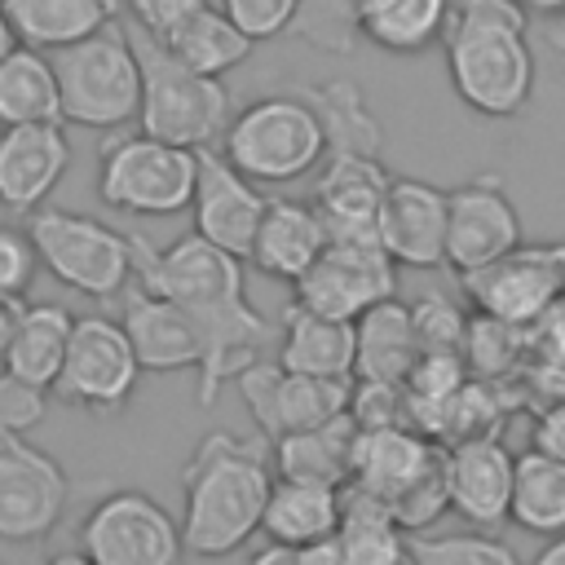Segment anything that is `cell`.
<instances>
[{"instance_id": "cell-1", "label": "cell", "mask_w": 565, "mask_h": 565, "mask_svg": "<svg viewBox=\"0 0 565 565\" xmlns=\"http://www.w3.org/2000/svg\"><path fill=\"white\" fill-rule=\"evenodd\" d=\"M128 252H132V278L146 291L185 309L190 322L199 327L203 340V362L194 371L199 406H216L221 388L274 349L278 322H269L247 300L243 260L212 247L194 230L168 247H154L146 234H128Z\"/></svg>"}, {"instance_id": "cell-2", "label": "cell", "mask_w": 565, "mask_h": 565, "mask_svg": "<svg viewBox=\"0 0 565 565\" xmlns=\"http://www.w3.org/2000/svg\"><path fill=\"white\" fill-rule=\"evenodd\" d=\"M269 441L207 433L181 468V543L199 561H221L260 534V512L269 499Z\"/></svg>"}, {"instance_id": "cell-3", "label": "cell", "mask_w": 565, "mask_h": 565, "mask_svg": "<svg viewBox=\"0 0 565 565\" xmlns=\"http://www.w3.org/2000/svg\"><path fill=\"white\" fill-rule=\"evenodd\" d=\"M525 31L530 13L521 0H450L441 49L450 88L468 110L486 119H512L530 106L534 49Z\"/></svg>"}, {"instance_id": "cell-4", "label": "cell", "mask_w": 565, "mask_h": 565, "mask_svg": "<svg viewBox=\"0 0 565 565\" xmlns=\"http://www.w3.org/2000/svg\"><path fill=\"white\" fill-rule=\"evenodd\" d=\"M216 150L252 185H291L327 154V132L300 93H269L230 115Z\"/></svg>"}, {"instance_id": "cell-5", "label": "cell", "mask_w": 565, "mask_h": 565, "mask_svg": "<svg viewBox=\"0 0 565 565\" xmlns=\"http://www.w3.org/2000/svg\"><path fill=\"white\" fill-rule=\"evenodd\" d=\"M137 66H141V106H137V124L146 137L168 141V146H185V150H203L216 146L225 124H230V93L221 79L212 75H194L185 71L150 31L124 22Z\"/></svg>"}, {"instance_id": "cell-6", "label": "cell", "mask_w": 565, "mask_h": 565, "mask_svg": "<svg viewBox=\"0 0 565 565\" xmlns=\"http://www.w3.org/2000/svg\"><path fill=\"white\" fill-rule=\"evenodd\" d=\"M49 57H53V75H57L62 124L93 128V132H119L124 124H137L141 66H137L124 22L88 35V40H75Z\"/></svg>"}, {"instance_id": "cell-7", "label": "cell", "mask_w": 565, "mask_h": 565, "mask_svg": "<svg viewBox=\"0 0 565 565\" xmlns=\"http://www.w3.org/2000/svg\"><path fill=\"white\" fill-rule=\"evenodd\" d=\"M26 238L35 247L40 269H49L62 287H71L79 296L115 300L132 278L128 234L97 216L44 203V207L26 212Z\"/></svg>"}, {"instance_id": "cell-8", "label": "cell", "mask_w": 565, "mask_h": 565, "mask_svg": "<svg viewBox=\"0 0 565 565\" xmlns=\"http://www.w3.org/2000/svg\"><path fill=\"white\" fill-rule=\"evenodd\" d=\"M194 194V150L154 141L146 132L110 137L97 159V199L110 212L177 216Z\"/></svg>"}, {"instance_id": "cell-9", "label": "cell", "mask_w": 565, "mask_h": 565, "mask_svg": "<svg viewBox=\"0 0 565 565\" xmlns=\"http://www.w3.org/2000/svg\"><path fill=\"white\" fill-rule=\"evenodd\" d=\"M79 552L93 565H181L177 516L146 490H110L79 521Z\"/></svg>"}, {"instance_id": "cell-10", "label": "cell", "mask_w": 565, "mask_h": 565, "mask_svg": "<svg viewBox=\"0 0 565 565\" xmlns=\"http://www.w3.org/2000/svg\"><path fill=\"white\" fill-rule=\"evenodd\" d=\"M459 282L481 318L530 331L565 296V243H521L508 256L459 274Z\"/></svg>"}, {"instance_id": "cell-11", "label": "cell", "mask_w": 565, "mask_h": 565, "mask_svg": "<svg viewBox=\"0 0 565 565\" xmlns=\"http://www.w3.org/2000/svg\"><path fill=\"white\" fill-rule=\"evenodd\" d=\"M137 375H141V362H137L119 318L93 313V318H75L53 393H57V402H66L75 411L115 415L137 393Z\"/></svg>"}, {"instance_id": "cell-12", "label": "cell", "mask_w": 565, "mask_h": 565, "mask_svg": "<svg viewBox=\"0 0 565 565\" xmlns=\"http://www.w3.org/2000/svg\"><path fill=\"white\" fill-rule=\"evenodd\" d=\"M71 503V477L62 463L26 437L0 433V539L40 543L57 530Z\"/></svg>"}, {"instance_id": "cell-13", "label": "cell", "mask_w": 565, "mask_h": 565, "mask_svg": "<svg viewBox=\"0 0 565 565\" xmlns=\"http://www.w3.org/2000/svg\"><path fill=\"white\" fill-rule=\"evenodd\" d=\"M296 305L309 313L358 322L371 305L388 300L397 291V265L380 243H327L322 256L291 282Z\"/></svg>"}, {"instance_id": "cell-14", "label": "cell", "mask_w": 565, "mask_h": 565, "mask_svg": "<svg viewBox=\"0 0 565 565\" xmlns=\"http://www.w3.org/2000/svg\"><path fill=\"white\" fill-rule=\"evenodd\" d=\"M243 406L256 424V433L265 441H278L287 433L327 424L331 415H340L349 406V384L353 380H313V375H296L287 366H278L274 358L252 362L238 380Z\"/></svg>"}, {"instance_id": "cell-15", "label": "cell", "mask_w": 565, "mask_h": 565, "mask_svg": "<svg viewBox=\"0 0 565 565\" xmlns=\"http://www.w3.org/2000/svg\"><path fill=\"white\" fill-rule=\"evenodd\" d=\"M265 190L252 185L247 177H238L225 154L216 146L194 150V194H190V216H194V234L207 238L212 247L238 256L247 265L256 225L265 216Z\"/></svg>"}, {"instance_id": "cell-16", "label": "cell", "mask_w": 565, "mask_h": 565, "mask_svg": "<svg viewBox=\"0 0 565 565\" xmlns=\"http://www.w3.org/2000/svg\"><path fill=\"white\" fill-rule=\"evenodd\" d=\"M521 247V212L494 177H472L446 190V265L472 274Z\"/></svg>"}, {"instance_id": "cell-17", "label": "cell", "mask_w": 565, "mask_h": 565, "mask_svg": "<svg viewBox=\"0 0 565 565\" xmlns=\"http://www.w3.org/2000/svg\"><path fill=\"white\" fill-rule=\"evenodd\" d=\"M375 238L393 265L406 269H437L446 265V190L419 177H388Z\"/></svg>"}, {"instance_id": "cell-18", "label": "cell", "mask_w": 565, "mask_h": 565, "mask_svg": "<svg viewBox=\"0 0 565 565\" xmlns=\"http://www.w3.org/2000/svg\"><path fill=\"white\" fill-rule=\"evenodd\" d=\"M512 463H516V455L499 441V433H477V437L450 441L446 446L450 512L481 530L503 525L508 499H512Z\"/></svg>"}, {"instance_id": "cell-19", "label": "cell", "mask_w": 565, "mask_h": 565, "mask_svg": "<svg viewBox=\"0 0 565 565\" xmlns=\"http://www.w3.org/2000/svg\"><path fill=\"white\" fill-rule=\"evenodd\" d=\"M322 172L313 185V207L322 216L327 243H380L375 216L388 185L380 154H322Z\"/></svg>"}, {"instance_id": "cell-20", "label": "cell", "mask_w": 565, "mask_h": 565, "mask_svg": "<svg viewBox=\"0 0 565 565\" xmlns=\"http://www.w3.org/2000/svg\"><path fill=\"white\" fill-rule=\"evenodd\" d=\"M119 296H124L119 327H124V335H128L141 371H159V375L199 371L203 340H199V327L190 322L185 309H177L172 300L146 291L137 278H128V287Z\"/></svg>"}, {"instance_id": "cell-21", "label": "cell", "mask_w": 565, "mask_h": 565, "mask_svg": "<svg viewBox=\"0 0 565 565\" xmlns=\"http://www.w3.org/2000/svg\"><path fill=\"white\" fill-rule=\"evenodd\" d=\"M71 168V141L62 124L0 128V207L35 212L62 185Z\"/></svg>"}, {"instance_id": "cell-22", "label": "cell", "mask_w": 565, "mask_h": 565, "mask_svg": "<svg viewBox=\"0 0 565 565\" xmlns=\"http://www.w3.org/2000/svg\"><path fill=\"white\" fill-rule=\"evenodd\" d=\"M437 455L441 446L411 424L358 428L353 455H349V490H362L388 508L402 490H411L433 468Z\"/></svg>"}, {"instance_id": "cell-23", "label": "cell", "mask_w": 565, "mask_h": 565, "mask_svg": "<svg viewBox=\"0 0 565 565\" xmlns=\"http://www.w3.org/2000/svg\"><path fill=\"white\" fill-rule=\"evenodd\" d=\"M327 247V230L313 203L305 199H269L265 216L256 225L247 265H256L265 278L278 282H296Z\"/></svg>"}, {"instance_id": "cell-24", "label": "cell", "mask_w": 565, "mask_h": 565, "mask_svg": "<svg viewBox=\"0 0 565 565\" xmlns=\"http://www.w3.org/2000/svg\"><path fill=\"white\" fill-rule=\"evenodd\" d=\"M274 362L313 380H353V322H335L287 300L278 318Z\"/></svg>"}, {"instance_id": "cell-25", "label": "cell", "mask_w": 565, "mask_h": 565, "mask_svg": "<svg viewBox=\"0 0 565 565\" xmlns=\"http://www.w3.org/2000/svg\"><path fill=\"white\" fill-rule=\"evenodd\" d=\"M415 358H419V340L411 327V305L388 296L353 322V380L402 388Z\"/></svg>"}, {"instance_id": "cell-26", "label": "cell", "mask_w": 565, "mask_h": 565, "mask_svg": "<svg viewBox=\"0 0 565 565\" xmlns=\"http://www.w3.org/2000/svg\"><path fill=\"white\" fill-rule=\"evenodd\" d=\"M18 44L57 53L119 22L124 0H0Z\"/></svg>"}, {"instance_id": "cell-27", "label": "cell", "mask_w": 565, "mask_h": 565, "mask_svg": "<svg viewBox=\"0 0 565 565\" xmlns=\"http://www.w3.org/2000/svg\"><path fill=\"white\" fill-rule=\"evenodd\" d=\"M340 499H344V490H335V486L274 477L265 512H260V534L291 552L309 547L318 539H331L340 525Z\"/></svg>"}, {"instance_id": "cell-28", "label": "cell", "mask_w": 565, "mask_h": 565, "mask_svg": "<svg viewBox=\"0 0 565 565\" xmlns=\"http://www.w3.org/2000/svg\"><path fill=\"white\" fill-rule=\"evenodd\" d=\"M353 437H358V424L349 419V411H340L327 424H313V428H300V433H287V437L269 441V459H274L278 477L344 490L349 486Z\"/></svg>"}, {"instance_id": "cell-29", "label": "cell", "mask_w": 565, "mask_h": 565, "mask_svg": "<svg viewBox=\"0 0 565 565\" xmlns=\"http://www.w3.org/2000/svg\"><path fill=\"white\" fill-rule=\"evenodd\" d=\"M71 327H75V313L66 305H53V300L26 305L18 327H13L9 349L0 358V371L26 380L35 388H53V380L62 371V358H66Z\"/></svg>"}, {"instance_id": "cell-30", "label": "cell", "mask_w": 565, "mask_h": 565, "mask_svg": "<svg viewBox=\"0 0 565 565\" xmlns=\"http://www.w3.org/2000/svg\"><path fill=\"white\" fill-rule=\"evenodd\" d=\"M185 71H194V75H212V79H221L225 71H234V66H243L247 57H252V40L207 0L203 9H194L185 22H177L168 35H154Z\"/></svg>"}, {"instance_id": "cell-31", "label": "cell", "mask_w": 565, "mask_h": 565, "mask_svg": "<svg viewBox=\"0 0 565 565\" xmlns=\"http://www.w3.org/2000/svg\"><path fill=\"white\" fill-rule=\"evenodd\" d=\"M18 124H62L53 57L31 44H13L0 57V128Z\"/></svg>"}, {"instance_id": "cell-32", "label": "cell", "mask_w": 565, "mask_h": 565, "mask_svg": "<svg viewBox=\"0 0 565 565\" xmlns=\"http://www.w3.org/2000/svg\"><path fill=\"white\" fill-rule=\"evenodd\" d=\"M508 521L525 534L556 539L565 534V463L543 450H521L512 463V499Z\"/></svg>"}, {"instance_id": "cell-33", "label": "cell", "mask_w": 565, "mask_h": 565, "mask_svg": "<svg viewBox=\"0 0 565 565\" xmlns=\"http://www.w3.org/2000/svg\"><path fill=\"white\" fill-rule=\"evenodd\" d=\"M335 547H340L344 565H411L406 534L393 521V512L380 499H371L362 490H349V486H344V499H340Z\"/></svg>"}, {"instance_id": "cell-34", "label": "cell", "mask_w": 565, "mask_h": 565, "mask_svg": "<svg viewBox=\"0 0 565 565\" xmlns=\"http://www.w3.org/2000/svg\"><path fill=\"white\" fill-rule=\"evenodd\" d=\"M300 97L313 106L322 132H327V154H380V119L371 115L366 97L358 84L335 79L318 88H300Z\"/></svg>"}, {"instance_id": "cell-35", "label": "cell", "mask_w": 565, "mask_h": 565, "mask_svg": "<svg viewBox=\"0 0 565 565\" xmlns=\"http://www.w3.org/2000/svg\"><path fill=\"white\" fill-rule=\"evenodd\" d=\"M450 0H362V40L388 53H424L441 40Z\"/></svg>"}, {"instance_id": "cell-36", "label": "cell", "mask_w": 565, "mask_h": 565, "mask_svg": "<svg viewBox=\"0 0 565 565\" xmlns=\"http://www.w3.org/2000/svg\"><path fill=\"white\" fill-rule=\"evenodd\" d=\"M287 31L327 57H349L362 44V0H296Z\"/></svg>"}, {"instance_id": "cell-37", "label": "cell", "mask_w": 565, "mask_h": 565, "mask_svg": "<svg viewBox=\"0 0 565 565\" xmlns=\"http://www.w3.org/2000/svg\"><path fill=\"white\" fill-rule=\"evenodd\" d=\"M411 565H521L494 534H406Z\"/></svg>"}, {"instance_id": "cell-38", "label": "cell", "mask_w": 565, "mask_h": 565, "mask_svg": "<svg viewBox=\"0 0 565 565\" xmlns=\"http://www.w3.org/2000/svg\"><path fill=\"white\" fill-rule=\"evenodd\" d=\"M530 349V331H516L508 322H494V318H468V331H463V366L481 380H494V375H508L516 371V353Z\"/></svg>"}, {"instance_id": "cell-39", "label": "cell", "mask_w": 565, "mask_h": 565, "mask_svg": "<svg viewBox=\"0 0 565 565\" xmlns=\"http://www.w3.org/2000/svg\"><path fill=\"white\" fill-rule=\"evenodd\" d=\"M411 327H415V340H419V353H459L463 358V331H468V318L437 291L419 296L411 305Z\"/></svg>"}, {"instance_id": "cell-40", "label": "cell", "mask_w": 565, "mask_h": 565, "mask_svg": "<svg viewBox=\"0 0 565 565\" xmlns=\"http://www.w3.org/2000/svg\"><path fill=\"white\" fill-rule=\"evenodd\" d=\"M49 415V388H35L9 371H0V433L26 437Z\"/></svg>"}, {"instance_id": "cell-41", "label": "cell", "mask_w": 565, "mask_h": 565, "mask_svg": "<svg viewBox=\"0 0 565 565\" xmlns=\"http://www.w3.org/2000/svg\"><path fill=\"white\" fill-rule=\"evenodd\" d=\"M216 9L252 40H278L287 26H291V13H296V0H216Z\"/></svg>"}, {"instance_id": "cell-42", "label": "cell", "mask_w": 565, "mask_h": 565, "mask_svg": "<svg viewBox=\"0 0 565 565\" xmlns=\"http://www.w3.org/2000/svg\"><path fill=\"white\" fill-rule=\"evenodd\" d=\"M35 269H40V260H35L26 230L0 225V296H26Z\"/></svg>"}, {"instance_id": "cell-43", "label": "cell", "mask_w": 565, "mask_h": 565, "mask_svg": "<svg viewBox=\"0 0 565 565\" xmlns=\"http://www.w3.org/2000/svg\"><path fill=\"white\" fill-rule=\"evenodd\" d=\"M207 0H124L128 22L150 31V35H168L177 22H185L194 9H203Z\"/></svg>"}, {"instance_id": "cell-44", "label": "cell", "mask_w": 565, "mask_h": 565, "mask_svg": "<svg viewBox=\"0 0 565 565\" xmlns=\"http://www.w3.org/2000/svg\"><path fill=\"white\" fill-rule=\"evenodd\" d=\"M530 349H534L543 362H552V366L565 371V296L530 327Z\"/></svg>"}, {"instance_id": "cell-45", "label": "cell", "mask_w": 565, "mask_h": 565, "mask_svg": "<svg viewBox=\"0 0 565 565\" xmlns=\"http://www.w3.org/2000/svg\"><path fill=\"white\" fill-rule=\"evenodd\" d=\"M530 446L552 455L556 463H565V397H556V402H547L539 411V419L530 428Z\"/></svg>"}, {"instance_id": "cell-46", "label": "cell", "mask_w": 565, "mask_h": 565, "mask_svg": "<svg viewBox=\"0 0 565 565\" xmlns=\"http://www.w3.org/2000/svg\"><path fill=\"white\" fill-rule=\"evenodd\" d=\"M296 565H344L340 561V547H335V534L331 539H318L309 547H296Z\"/></svg>"}, {"instance_id": "cell-47", "label": "cell", "mask_w": 565, "mask_h": 565, "mask_svg": "<svg viewBox=\"0 0 565 565\" xmlns=\"http://www.w3.org/2000/svg\"><path fill=\"white\" fill-rule=\"evenodd\" d=\"M22 309H26V296H0V358H4V349L13 340V327H18Z\"/></svg>"}, {"instance_id": "cell-48", "label": "cell", "mask_w": 565, "mask_h": 565, "mask_svg": "<svg viewBox=\"0 0 565 565\" xmlns=\"http://www.w3.org/2000/svg\"><path fill=\"white\" fill-rule=\"evenodd\" d=\"M247 565H296V552L291 547H278V543H265L247 556Z\"/></svg>"}, {"instance_id": "cell-49", "label": "cell", "mask_w": 565, "mask_h": 565, "mask_svg": "<svg viewBox=\"0 0 565 565\" xmlns=\"http://www.w3.org/2000/svg\"><path fill=\"white\" fill-rule=\"evenodd\" d=\"M521 9H525V13H539V18H547V22H561V18H565V0H521Z\"/></svg>"}, {"instance_id": "cell-50", "label": "cell", "mask_w": 565, "mask_h": 565, "mask_svg": "<svg viewBox=\"0 0 565 565\" xmlns=\"http://www.w3.org/2000/svg\"><path fill=\"white\" fill-rule=\"evenodd\" d=\"M530 565H565V534L547 539V547H543V552H539Z\"/></svg>"}, {"instance_id": "cell-51", "label": "cell", "mask_w": 565, "mask_h": 565, "mask_svg": "<svg viewBox=\"0 0 565 565\" xmlns=\"http://www.w3.org/2000/svg\"><path fill=\"white\" fill-rule=\"evenodd\" d=\"M44 565H93V561H88V556L75 547V552H57V556H49Z\"/></svg>"}, {"instance_id": "cell-52", "label": "cell", "mask_w": 565, "mask_h": 565, "mask_svg": "<svg viewBox=\"0 0 565 565\" xmlns=\"http://www.w3.org/2000/svg\"><path fill=\"white\" fill-rule=\"evenodd\" d=\"M18 44V35H13V26H9V18H4V4H0V57L9 53Z\"/></svg>"}]
</instances>
